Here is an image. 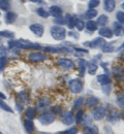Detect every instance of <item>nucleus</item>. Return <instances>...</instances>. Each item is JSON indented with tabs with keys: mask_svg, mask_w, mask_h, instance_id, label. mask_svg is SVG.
<instances>
[{
	"mask_svg": "<svg viewBox=\"0 0 124 134\" xmlns=\"http://www.w3.org/2000/svg\"><path fill=\"white\" fill-rule=\"evenodd\" d=\"M9 48H16V49H22V50H40L41 47L37 43L31 42V41H24V40H9L8 41Z\"/></svg>",
	"mask_w": 124,
	"mask_h": 134,
	"instance_id": "obj_1",
	"label": "nucleus"
},
{
	"mask_svg": "<svg viewBox=\"0 0 124 134\" xmlns=\"http://www.w3.org/2000/svg\"><path fill=\"white\" fill-rule=\"evenodd\" d=\"M50 32H51V36L56 40H63L65 38V36H66L65 29L62 26H59V25L51 27Z\"/></svg>",
	"mask_w": 124,
	"mask_h": 134,
	"instance_id": "obj_2",
	"label": "nucleus"
},
{
	"mask_svg": "<svg viewBox=\"0 0 124 134\" xmlns=\"http://www.w3.org/2000/svg\"><path fill=\"white\" fill-rule=\"evenodd\" d=\"M68 88L71 90V92H72L73 94H79L83 91V83L78 80V79H73V80H71L68 82Z\"/></svg>",
	"mask_w": 124,
	"mask_h": 134,
	"instance_id": "obj_3",
	"label": "nucleus"
},
{
	"mask_svg": "<svg viewBox=\"0 0 124 134\" xmlns=\"http://www.w3.org/2000/svg\"><path fill=\"white\" fill-rule=\"evenodd\" d=\"M91 115H92V119L93 120L100 121V120H103L106 116V108L105 106H97V107H95L92 110Z\"/></svg>",
	"mask_w": 124,
	"mask_h": 134,
	"instance_id": "obj_4",
	"label": "nucleus"
},
{
	"mask_svg": "<svg viewBox=\"0 0 124 134\" xmlns=\"http://www.w3.org/2000/svg\"><path fill=\"white\" fill-rule=\"evenodd\" d=\"M57 64L60 68L65 69V70H71L76 67L73 61L71 59H67V58H59L57 60Z\"/></svg>",
	"mask_w": 124,
	"mask_h": 134,
	"instance_id": "obj_5",
	"label": "nucleus"
},
{
	"mask_svg": "<svg viewBox=\"0 0 124 134\" xmlns=\"http://www.w3.org/2000/svg\"><path fill=\"white\" fill-rule=\"evenodd\" d=\"M38 121L41 125L44 126H48L50 124H52L55 121V116L52 113H44L38 117Z\"/></svg>",
	"mask_w": 124,
	"mask_h": 134,
	"instance_id": "obj_6",
	"label": "nucleus"
},
{
	"mask_svg": "<svg viewBox=\"0 0 124 134\" xmlns=\"http://www.w3.org/2000/svg\"><path fill=\"white\" fill-rule=\"evenodd\" d=\"M28 59L32 62H35V63H39V62H42L45 60H47V55L44 54V53H40V52H32L28 55Z\"/></svg>",
	"mask_w": 124,
	"mask_h": 134,
	"instance_id": "obj_7",
	"label": "nucleus"
},
{
	"mask_svg": "<svg viewBox=\"0 0 124 134\" xmlns=\"http://www.w3.org/2000/svg\"><path fill=\"white\" fill-rule=\"evenodd\" d=\"M61 122L64 124V125H67V126H71L72 125L76 120H74V116L72 114V111H65L61 115Z\"/></svg>",
	"mask_w": 124,
	"mask_h": 134,
	"instance_id": "obj_8",
	"label": "nucleus"
},
{
	"mask_svg": "<svg viewBox=\"0 0 124 134\" xmlns=\"http://www.w3.org/2000/svg\"><path fill=\"white\" fill-rule=\"evenodd\" d=\"M29 29L35 34L37 37H41L44 35V32H45V28L41 24L39 23H34V24H31L29 26Z\"/></svg>",
	"mask_w": 124,
	"mask_h": 134,
	"instance_id": "obj_9",
	"label": "nucleus"
},
{
	"mask_svg": "<svg viewBox=\"0 0 124 134\" xmlns=\"http://www.w3.org/2000/svg\"><path fill=\"white\" fill-rule=\"evenodd\" d=\"M112 73L117 80H119V81L124 80V68L122 66H119V65L114 66L112 68Z\"/></svg>",
	"mask_w": 124,
	"mask_h": 134,
	"instance_id": "obj_10",
	"label": "nucleus"
},
{
	"mask_svg": "<svg viewBox=\"0 0 124 134\" xmlns=\"http://www.w3.org/2000/svg\"><path fill=\"white\" fill-rule=\"evenodd\" d=\"M18 19V15L15 13V12H6L5 16H4V21L6 24L10 25V24H14Z\"/></svg>",
	"mask_w": 124,
	"mask_h": 134,
	"instance_id": "obj_11",
	"label": "nucleus"
},
{
	"mask_svg": "<svg viewBox=\"0 0 124 134\" xmlns=\"http://www.w3.org/2000/svg\"><path fill=\"white\" fill-rule=\"evenodd\" d=\"M88 44H89V47L95 48V49H97V48H103V47L106 44V40H105L103 37H97V38H95L94 40L90 41Z\"/></svg>",
	"mask_w": 124,
	"mask_h": 134,
	"instance_id": "obj_12",
	"label": "nucleus"
},
{
	"mask_svg": "<svg viewBox=\"0 0 124 134\" xmlns=\"http://www.w3.org/2000/svg\"><path fill=\"white\" fill-rule=\"evenodd\" d=\"M113 34H115L116 36H122L124 35V27L119 24L118 22H114L113 23Z\"/></svg>",
	"mask_w": 124,
	"mask_h": 134,
	"instance_id": "obj_13",
	"label": "nucleus"
},
{
	"mask_svg": "<svg viewBox=\"0 0 124 134\" xmlns=\"http://www.w3.org/2000/svg\"><path fill=\"white\" fill-rule=\"evenodd\" d=\"M78 67H79V75L84 76L87 71V62L84 59H78Z\"/></svg>",
	"mask_w": 124,
	"mask_h": 134,
	"instance_id": "obj_14",
	"label": "nucleus"
},
{
	"mask_svg": "<svg viewBox=\"0 0 124 134\" xmlns=\"http://www.w3.org/2000/svg\"><path fill=\"white\" fill-rule=\"evenodd\" d=\"M98 34L100 35V37H104V38H112L113 37V31L110 29V28H107L106 26H104V27H101L99 30H98Z\"/></svg>",
	"mask_w": 124,
	"mask_h": 134,
	"instance_id": "obj_15",
	"label": "nucleus"
},
{
	"mask_svg": "<svg viewBox=\"0 0 124 134\" xmlns=\"http://www.w3.org/2000/svg\"><path fill=\"white\" fill-rule=\"evenodd\" d=\"M24 128L25 130L28 132V133H32L35 131V126H34V123L32 120H29V119H26L24 121Z\"/></svg>",
	"mask_w": 124,
	"mask_h": 134,
	"instance_id": "obj_16",
	"label": "nucleus"
},
{
	"mask_svg": "<svg viewBox=\"0 0 124 134\" xmlns=\"http://www.w3.org/2000/svg\"><path fill=\"white\" fill-rule=\"evenodd\" d=\"M97 82L103 86H109L111 84L112 80H111L110 75H107V74H99V75H97Z\"/></svg>",
	"mask_w": 124,
	"mask_h": 134,
	"instance_id": "obj_17",
	"label": "nucleus"
},
{
	"mask_svg": "<svg viewBox=\"0 0 124 134\" xmlns=\"http://www.w3.org/2000/svg\"><path fill=\"white\" fill-rule=\"evenodd\" d=\"M104 6L107 13H112L116 7V0H105Z\"/></svg>",
	"mask_w": 124,
	"mask_h": 134,
	"instance_id": "obj_18",
	"label": "nucleus"
},
{
	"mask_svg": "<svg viewBox=\"0 0 124 134\" xmlns=\"http://www.w3.org/2000/svg\"><path fill=\"white\" fill-rule=\"evenodd\" d=\"M46 52H49V53H67L69 54L71 53V51L67 48H52V47H48V48H45Z\"/></svg>",
	"mask_w": 124,
	"mask_h": 134,
	"instance_id": "obj_19",
	"label": "nucleus"
},
{
	"mask_svg": "<svg viewBox=\"0 0 124 134\" xmlns=\"http://www.w3.org/2000/svg\"><path fill=\"white\" fill-rule=\"evenodd\" d=\"M120 118H121L120 113H118V111H116V110H113V111L107 116L106 120H107V122H110V123H115V122L119 121Z\"/></svg>",
	"mask_w": 124,
	"mask_h": 134,
	"instance_id": "obj_20",
	"label": "nucleus"
},
{
	"mask_svg": "<svg viewBox=\"0 0 124 134\" xmlns=\"http://www.w3.org/2000/svg\"><path fill=\"white\" fill-rule=\"evenodd\" d=\"M49 13H50V16H53L54 18H58L62 16V9L59 6H56V5L50 7Z\"/></svg>",
	"mask_w": 124,
	"mask_h": 134,
	"instance_id": "obj_21",
	"label": "nucleus"
},
{
	"mask_svg": "<svg viewBox=\"0 0 124 134\" xmlns=\"http://www.w3.org/2000/svg\"><path fill=\"white\" fill-rule=\"evenodd\" d=\"M97 64L95 63V62H93V61H89L87 62V71H88V73L90 75H94L95 74V72L97 71Z\"/></svg>",
	"mask_w": 124,
	"mask_h": 134,
	"instance_id": "obj_22",
	"label": "nucleus"
},
{
	"mask_svg": "<svg viewBox=\"0 0 124 134\" xmlns=\"http://www.w3.org/2000/svg\"><path fill=\"white\" fill-rule=\"evenodd\" d=\"M98 103H99V100H98L97 97L91 96V97H89L88 99L86 100V106H87L88 108H93V107H95L96 105H98Z\"/></svg>",
	"mask_w": 124,
	"mask_h": 134,
	"instance_id": "obj_23",
	"label": "nucleus"
},
{
	"mask_svg": "<svg viewBox=\"0 0 124 134\" xmlns=\"http://www.w3.org/2000/svg\"><path fill=\"white\" fill-rule=\"evenodd\" d=\"M25 117L29 120H33L36 117V108L32 107V106L27 107L25 110Z\"/></svg>",
	"mask_w": 124,
	"mask_h": 134,
	"instance_id": "obj_24",
	"label": "nucleus"
},
{
	"mask_svg": "<svg viewBox=\"0 0 124 134\" xmlns=\"http://www.w3.org/2000/svg\"><path fill=\"white\" fill-rule=\"evenodd\" d=\"M17 100L21 103V104H25L29 101V96H28V93L23 91V92H20L18 94V97H17Z\"/></svg>",
	"mask_w": 124,
	"mask_h": 134,
	"instance_id": "obj_25",
	"label": "nucleus"
},
{
	"mask_svg": "<svg viewBox=\"0 0 124 134\" xmlns=\"http://www.w3.org/2000/svg\"><path fill=\"white\" fill-rule=\"evenodd\" d=\"M98 133H99L98 128L95 125H91V126H88V127H85L84 130H83V134H98Z\"/></svg>",
	"mask_w": 124,
	"mask_h": 134,
	"instance_id": "obj_26",
	"label": "nucleus"
},
{
	"mask_svg": "<svg viewBox=\"0 0 124 134\" xmlns=\"http://www.w3.org/2000/svg\"><path fill=\"white\" fill-rule=\"evenodd\" d=\"M64 20H65V24L67 25V27L68 28H71V29H72L73 27H74V23H76V19L72 17L71 15H69V14H67L66 16H65V18H64Z\"/></svg>",
	"mask_w": 124,
	"mask_h": 134,
	"instance_id": "obj_27",
	"label": "nucleus"
},
{
	"mask_svg": "<svg viewBox=\"0 0 124 134\" xmlns=\"http://www.w3.org/2000/svg\"><path fill=\"white\" fill-rule=\"evenodd\" d=\"M50 104H51V100L49 98H46V97L40 98L39 100L37 101V107L38 108H44L46 106H49Z\"/></svg>",
	"mask_w": 124,
	"mask_h": 134,
	"instance_id": "obj_28",
	"label": "nucleus"
},
{
	"mask_svg": "<svg viewBox=\"0 0 124 134\" xmlns=\"http://www.w3.org/2000/svg\"><path fill=\"white\" fill-rule=\"evenodd\" d=\"M10 9V3L8 0H0V10L3 12H9Z\"/></svg>",
	"mask_w": 124,
	"mask_h": 134,
	"instance_id": "obj_29",
	"label": "nucleus"
},
{
	"mask_svg": "<svg viewBox=\"0 0 124 134\" xmlns=\"http://www.w3.org/2000/svg\"><path fill=\"white\" fill-rule=\"evenodd\" d=\"M0 108L1 109H3L4 111H7V113H9V114H13L14 113V110H13V108L6 103V102H4L3 99H1L0 98Z\"/></svg>",
	"mask_w": 124,
	"mask_h": 134,
	"instance_id": "obj_30",
	"label": "nucleus"
},
{
	"mask_svg": "<svg viewBox=\"0 0 124 134\" xmlns=\"http://www.w3.org/2000/svg\"><path fill=\"white\" fill-rule=\"evenodd\" d=\"M36 14H37V16H39L40 18H44V19H47V18L50 17V13L49 12H47L45 8H42V7H38L37 9H36Z\"/></svg>",
	"mask_w": 124,
	"mask_h": 134,
	"instance_id": "obj_31",
	"label": "nucleus"
},
{
	"mask_svg": "<svg viewBox=\"0 0 124 134\" xmlns=\"http://www.w3.org/2000/svg\"><path fill=\"white\" fill-rule=\"evenodd\" d=\"M85 27H87V29H88L89 31H95V30H97V24H96V22H94V21H92V20H89L88 22H87V24H85Z\"/></svg>",
	"mask_w": 124,
	"mask_h": 134,
	"instance_id": "obj_32",
	"label": "nucleus"
},
{
	"mask_svg": "<svg viewBox=\"0 0 124 134\" xmlns=\"http://www.w3.org/2000/svg\"><path fill=\"white\" fill-rule=\"evenodd\" d=\"M107 21H109V19H107V17H106V15H101V16H99V18L97 19L96 24L99 25V26H101V27H104V26L106 25Z\"/></svg>",
	"mask_w": 124,
	"mask_h": 134,
	"instance_id": "obj_33",
	"label": "nucleus"
},
{
	"mask_svg": "<svg viewBox=\"0 0 124 134\" xmlns=\"http://www.w3.org/2000/svg\"><path fill=\"white\" fill-rule=\"evenodd\" d=\"M92 122H93V119L91 117H89V116H84L82 122H81V124H82L84 127H88V126H91V125H92Z\"/></svg>",
	"mask_w": 124,
	"mask_h": 134,
	"instance_id": "obj_34",
	"label": "nucleus"
},
{
	"mask_svg": "<svg viewBox=\"0 0 124 134\" xmlns=\"http://www.w3.org/2000/svg\"><path fill=\"white\" fill-rule=\"evenodd\" d=\"M74 27L78 29V31H82V30L85 28V23H84V21L81 20V19H76Z\"/></svg>",
	"mask_w": 124,
	"mask_h": 134,
	"instance_id": "obj_35",
	"label": "nucleus"
},
{
	"mask_svg": "<svg viewBox=\"0 0 124 134\" xmlns=\"http://www.w3.org/2000/svg\"><path fill=\"white\" fill-rule=\"evenodd\" d=\"M83 104H84V98L80 97V98H77L74 100L72 107H73V109H79V108H81L83 106Z\"/></svg>",
	"mask_w": 124,
	"mask_h": 134,
	"instance_id": "obj_36",
	"label": "nucleus"
},
{
	"mask_svg": "<svg viewBox=\"0 0 124 134\" xmlns=\"http://www.w3.org/2000/svg\"><path fill=\"white\" fill-rule=\"evenodd\" d=\"M15 36V33L9 31V30H2L0 31V37H5V38H14Z\"/></svg>",
	"mask_w": 124,
	"mask_h": 134,
	"instance_id": "obj_37",
	"label": "nucleus"
},
{
	"mask_svg": "<svg viewBox=\"0 0 124 134\" xmlns=\"http://www.w3.org/2000/svg\"><path fill=\"white\" fill-rule=\"evenodd\" d=\"M96 16H97V10L96 9H88L85 13V17L88 20H92L93 18H95Z\"/></svg>",
	"mask_w": 124,
	"mask_h": 134,
	"instance_id": "obj_38",
	"label": "nucleus"
},
{
	"mask_svg": "<svg viewBox=\"0 0 124 134\" xmlns=\"http://www.w3.org/2000/svg\"><path fill=\"white\" fill-rule=\"evenodd\" d=\"M116 100H117V103H118V105L124 109V92L122 93H119L118 95H117V98H116Z\"/></svg>",
	"mask_w": 124,
	"mask_h": 134,
	"instance_id": "obj_39",
	"label": "nucleus"
},
{
	"mask_svg": "<svg viewBox=\"0 0 124 134\" xmlns=\"http://www.w3.org/2000/svg\"><path fill=\"white\" fill-rule=\"evenodd\" d=\"M84 116H85L84 110H83V109H79L78 113H77V115H76V117H74L76 122H77L78 124H81V122H82V120H83V117H84Z\"/></svg>",
	"mask_w": 124,
	"mask_h": 134,
	"instance_id": "obj_40",
	"label": "nucleus"
},
{
	"mask_svg": "<svg viewBox=\"0 0 124 134\" xmlns=\"http://www.w3.org/2000/svg\"><path fill=\"white\" fill-rule=\"evenodd\" d=\"M78 133H79L78 127L72 126L69 129H67V130H65V131H63V132H59L58 134H78Z\"/></svg>",
	"mask_w": 124,
	"mask_h": 134,
	"instance_id": "obj_41",
	"label": "nucleus"
},
{
	"mask_svg": "<svg viewBox=\"0 0 124 134\" xmlns=\"http://www.w3.org/2000/svg\"><path fill=\"white\" fill-rule=\"evenodd\" d=\"M7 64V58L6 56H0V71L4 69V67Z\"/></svg>",
	"mask_w": 124,
	"mask_h": 134,
	"instance_id": "obj_42",
	"label": "nucleus"
},
{
	"mask_svg": "<svg viewBox=\"0 0 124 134\" xmlns=\"http://www.w3.org/2000/svg\"><path fill=\"white\" fill-rule=\"evenodd\" d=\"M99 0H90L88 3V7L89 9H94L95 7H97L99 5Z\"/></svg>",
	"mask_w": 124,
	"mask_h": 134,
	"instance_id": "obj_43",
	"label": "nucleus"
},
{
	"mask_svg": "<svg viewBox=\"0 0 124 134\" xmlns=\"http://www.w3.org/2000/svg\"><path fill=\"white\" fill-rule=\"evenodd\" d=\"M101 49H103V52H104V53H112V52L115 51V48H114L112 44H109V43H106Z\"/></svg>",
	"mask_w": 124,
	"mask_h": 134,
	"instance_id": "obj_44",
	"label": "nucleus"
},
{
	"mask_svg": "<svg viewBox=\"0 0 124 134\" xmlns=\"http://www.w3.org/2000/svg\"><path fill=\"white\" fill-rule=\"evenodd\" d=\"M116 18H117V22L119 24L124 25V12H118L116 15Z\"/></svg>",
	"mask_w": 124,
	"mask_h": 134,
	"instance_id": "obj_45",
	"label": "nucleus"
},
{
	"mask_svg": "<svg viewBox=\"0 0 124 134\" xmlns=\"http://www.w3.org/2000/svg\"><path fill=\"white\" fill-rule=\"evenodd\" d=\"M54 23L57 24V25H59V26H62V25L65 24V20H64V18L61 16V17L55 18L54 19Z\"/></svg>",
	"mask_w": 124,
	"mask_h": 134,
	"instance_id": "obj_46",
	"label": "nucleus"
},
{
	"mask_svg": "<svg viewBox=\"0 0 124 134\" xmlns=\"http://www.w3.org/2000/svg\"><path fill=\"white\" fill-rule=\"evenodd\" d=\"M52 114L54 116L62 115V108L59 107V106H54V107H52Z\"/></svg>",
	"mask_w": 124,
	"mask_h": 134,
	"instance_id": "obj_47",
	"label": "nucleus"
},
{
	"mask_svg": "<svg viewBox=\"0 0 124 134\" xmlns=\"http://www.w3.org/2000/svg\"><path fill=\"white\" fill-rule=\"evenodd\" d=\"M7 54V49L4 46H0V55L1 56H6Z\"/></svg>",
	"mask_w": 124,
	"mask_h": 134,
	"instance_id": "obj_48",
	"label": "nucleus"
},
{
	"mask_svg": "<svg viewBox=\"0 0 124 134\" xmlns=\"http://www.w3.org/2000/svg\"><path fill=\"white\" fill-rule=\"evenodd\" d=\"M16 106H17V108H18V111H22V110H23V108H22V105H20L18 102L16 103Z\"/></svg>",
	"mask_w": 124,
	"mask_h": 134,
	"instance_id": "obj_49",
	"label": "nucleus"
},
{
	"mask_svg": "<svg viewBox=\"0 0 124 134\" xmlns=\"http://www.w3.org/2000/svg\"><path fill=\"white\" fill-rule=\"evenodd\" d=\"M119 57H120V59L124 61V50L121 51V53H120V55H119Z\"/></svg>",
	"mask_w": 124,
	"mask_h": 134,
	"instance_id": "obj_50",
	"label": "nucleus"
},
{
	"mask_svg": "<svg viewBox=\"0 0 124 134\" xmlns=\"http://www.w3.org/2000/svg\"><path fill=\"white\" fill-rule=\"evenodd\" d=\"M0 98H1V99H5V98H6V96H5L1 91H0Z\"/></svg>",
	"mask_w": 124,
	"mask_h": 134,
	"instance_id": "obj_51",
	"label": "nucleus"
},
{
	"mask_svg": "<svg viewBox=\"0 0 124 134\" xmlns=\"http://www.w3.org/2000/svg\"><path fill=\"white\" fill-rule=\"evenodd\" d=\"M30 2H33V3H40L41 0H29Z\"/></svg>",
	"mask_w": 124,
	"mask_h": 134,
	"instance_id": "obj_52",
	"label": "nucleus"
},
{
	"mask_svg": "<svg viewBox=\"0 0 124 134\" xmlns=\"http://www.w3.org/2000/svg\"><path fill=\"white\" fill-rule=\"evenodd\" d=\"M123 48H124V42L120 46V47H119V50H120V49H123Z\"/></svg>",
	"mask_w": 124,
	"mask_h": 134,
	"instance_id": "obj_53",
	"label": "nucleus"
},
{
	"mask_svg": "<svg viewBox=\"0 0 124 134\" xmlns=\"http://www.w3.org/2000/svg\"><path fill=\"white\" fill-rule=\"evenodd\" d=\"M121 7H122V9H124V2L122 3V5H121Z\"/></svg>",
	"mask_w": 124,
	"mask_h": 134,
	"instance_id": "obj_54",
	"label": "nucleus"
},
{
	"mask_svg": "<svg viewBox=\"0 0 124 134\" xmlns=\"http://www.w3.org/2000/svg\"><path fill=\"white\" fill-rule=\"evenodd\" d=\"M0 17H1V10H0Z\"/></svg>",
	"mask_w": 124,
	"mask_h": 134,
	"instance_id": "obj_55",
	"label": "nucleus"
},
{
	"mask_svg": "<svg viewBox=\"0 0 124 134\" xmlns=\"http://www.w3.org/2000/svg\"><path fill=\"white\" fill-rule=\"evenodd\" d=\"M0 134H3V133H2V132H1V131H0Z\"/></svg>",
	"mask_w": 124,
	"mask_h": 134,
	"instance_id": "obj_56",
	"label": "nucleus"
},
{
	"mask_svg": "<svg viewBox=\"0 0 124 134\" xmlns=\"http://www.w3.org/2000/svg\"><path fill=\"white\" fill-rule=\"evenodd\" d=\"M0 25H1V22H0Z\"/></svg>",
	"mask_w": 124,
	"mask_h": 134,
	"instance_id": "obj_57",
	"label": "nucleus"
}]
</instances>
